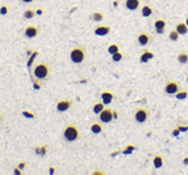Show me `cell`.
<instances>
[{
    "instance_id": "cell-1",
    "label": "cell",
    "mask_w": 188,
    "mask_h": 175,
    "mask_svg": "<svg viewBox=\"0 0 188 175\" xmlns=\"http://www.w3.org/2000/svg\"><path fill=\"white\" fill-rule=\"evenodd\" d=\"M85 57H86V52H85V48L78 45L75 46L74 49L70 52V59L71 62H74L75 65H80L85 61Z\"/></svg>"
},
{
    "instance_id": "cell-2",
    "label": "cell",
    "mask_w": 188,
    "mask_h": 175,
    "mask_svg": "<svg viewBox=\"0 0 188 175\" xmlns=\"http://www.w3.org/2000/svg\"><path fill=\"white\" fill-rule=\"evenodd\" d=\"M49 75H50V67L45 62H41L39 65H36L35 68H33V76H35L37 80L48 79Z\"/></svg>"
},
{
    "instance_id": "cell-3",
    "label": "cell",
    "mask_w": 188,
    "mask_h": 175,
    "mask_svg": "<svg viewBox=\"0 0 188 175\" xmlns=\"http://www.w3.org/2000/svg\"><path fill=\"white\" fill-rule=\"evenodd\" d=\"M80 137V131L78 129V126L74 124L66 125L65 130H63V138L67 140V142H75L76 139Z\"/></svg>"
},
{
    "instance_id": "cell-4",
    "label": "cell",
    "mask_w": 188,
    "mask_h": 175,
    "mask_svg": "<svg viewBox=\"0 0 188 175\" xmlns=\"http://www.w3.org/2000/svg\"><path fill=\"white\" fill-rule=\"evenodd\" d=\"M148 116H149V112H148L147 108H144V107H141V108H138L135 112H134V119H135V121L139 124L146 122L148 120Z\"/></svg>"
},
{
    "instance_id": "cell-5",
    "label": "cell",
    "mask_w": 188,
    "mask_h": 175,
    "mask_svg": "<svg viewBox=\"0 0 188 175\" xmlns=\"http://www.w3.org/2000/svg\"><path fill=\"white\" fill-rule=\"evenodd\" d=\"M179 90H180V86H179V84H178L177 81H174V80H169L166 84H165V93H166V94L173 95V94H177Z\"/></svg>"
},
{
    "instance_id": "cell-6",
    "label": "cell",
    "mask_w": 188,
    "mask_h": 175,
    "mask_svg": "<svg viewBox=\"0 0 188 175\" xmlns=\"http://www.w3.org/2000/svg\"><path fill=\"white\" fill-rule=\"evenodd\" d=\"M98 116H99V120L102 121V122L108 124V122H111V121H112V119H113V111L111 110V108H104Z\"/></svg>"
},
{
    "instance_id": "cell-7",
    "label": "cell",
    "mask_w": 188,
    "mask_h": 175,
    "mask_svg": "<svg viewBox=\"0 0 188 175\" xmlns=\"http://www.w3.org/2000/svg\"><path fill=\"white\" fill-rule=\"evenodd\" d=\"M153 26H155V30L158 35H162L164 32H165V28H166V21L164 18H157L155 23H153Z\"/></svg>"
},
{
    "instance_id": "cell-8",
    "label": "cell",
    "mask_w": 188,
    "mask_h": 175,
    "mask_svg": "<svg viewBox=\"0 0 188 175\" xmlns=\"http://www.w3.org/2000/svg\"><path fill=\"white\" fill-rule=\"evenodd\" d=\"M137 41L139 45H142V46H146L149 44V41H151V36L148 35L147 32H139L138 33V37H137Z\"/></svg>"
},
{
    "instance_id": "cell-9",
    "label": "cell",
    "mask_w": 188,
    "mask_h": 175,
    "mask_svg": "<svg viewBox=\"0 0 188 175\" xmlns=\"http://www.w3.org/2000/svg\"><path fill=\"white\" fill-rule=\"evenodd\" d=\"M110 32H111V27L110 26L100 25V26H97L94 28V33L97 36H106V35H108Z\"/></svg>"
},
{
    "instance_id": "cell-10",
    "label": "cell",
    "mask_w": 188,
    "mask_h": 175,
    "mask_svg": "<svg viewBox=\"0 0 188 175\" xmlns=\"http://www.w3.org/2000/svg\"><path fill=\"white\" fill-rule=\"evenodd\" d=\"M72 106V102L69 100V99H63V100H59L58 103H57V111H59V112H65L70 108Z\"/></svg>"
},
{
    "instance_id": "cell-11",
    "label": "cell",
    "mask_w": 188,
    "mask_h": 175,
    "mask_svg": "<svg viewBox=\"0 0 188 175\" xmlns=\"http://www.w3.org/2000/svg\"><path fill=\"white\" fill-rule=\"evenodd\" d=\"M37 33H39V27H36V26H28L25 30V36L28 37V39L36 37Z\"/></svg>"
},
{
    "instance_id": "cell-12",
    "label": "cell",
    "mask_w": 188,
    "mask_h": 175,
    "mask_svg": "<svg viewBox=\"0 0 188 175\" xmlns=\"http://www.w3.org/2000/svg\"><path fill=\"white\" fill-rule=\"evenodd\" d=\"M100 97H102V102H103L104 104H111V103H112V100L115 99L113 93H111V91H107V90L102 91Z\"/></svg>"
},
{
    "instance_id": "cell-13",
    "label": "cell",
    "mask_w": 188,
    "mask_h": 175,
    "mask_svg": "<svg viewBox=\"0 0 188 175\" xmlns=\"http://www.w3.org/2000/svg\"><path fill=\"white\" fill-rule=\"evenodd\" d=\"M139 5H141L139 0H125V7H126L129 11H137Z\"/></svg>"
},
{
    "instance_id": "cell-14",
    "label": "cell",
    "mask_w": 188,
    "mask_h": 175,
    "mask_svg": "<svg viewBox=\"0 0 188 175\" xmlns=\"http://www.w3.org/2000/svg\"><path fill=\"white\" fill-rule=\"evenodd\" d=\"M175 30L178 31L179 35H187L188 33V26L186 22H178L175 25Z\"/></svg>"
},
{
    "instance_id": "cell-15",
    "label": "cell",
    "mask_w": 188,
    "mask_h": 175,
    "mask_svg": "<svg viewBox=\"0 0 188 175\" xmlns=\"http://www.w3.org/2000/svg\"><path fill=\"white\" fill-rule=\"evenodd\" d=\"M153 57H155L153 52H151V50H144L142 54H141V58H139V61H141L142 63H147L148 61H151Z\"/></svg>"
},
{
    "instance_id": "cell-16",
    "label": "cell",
    "mask_w": 188,
    "mask_h": 175,
    "mask_svg": "<svg viewBox=\"0 0 188 175\" xmlns=\"http://www.w3.org/2000/svg\"><path fill=\"white\" fill-rule=\"evenodd\" d=\"M141 13L143 17H151L153 14V9L151 5H148V4H146V5H143V8L141 9Z\"/></svg>"
},
{
    "instance_id": "cell-17",
    "label": "cell",
    "mask_w": 188,
    "mask_h": 175,
    "mask_svg": "<svg viewBox=\"0 0 188 175\" xmlns=\"http://www.w3.org/2000/svg\"><path fill=\"white\" fill-rule=\"evenodd\" d=\"M153 166L156 169H160L164 166V158L161 154H156V156L153 157Z\"/></svg>"
},
{
    "instance_id": "cell-18",
    "label": "cell",
    "mask_w": 188,
    "mask_h": 175,
    "mask_svg": "<svg viewBox=\"0 0 188 175\" xmlns=\"http://www.w3.org/2000/svg\"><path fill=\"white\" fill-rule=\"evenodd\" d=\"M90 130H91V133H93V134H100V133H103V128H102V125H100L99 122L91 124Z\"/></svg>"
},
{
    "instance_id": "cell-19",
    "label": "cell",
    "mask_w": 188,
    "mask_h": 175,
    "mask_svg": "<svg viewBox=\"0 0 188 175\" xmlns=\"http://www.w3.org/2000/svg\"><path fill=\"white\" fill-rule=\"evenodd\" d=\"M177 59L179 63H182V65H186V63H188V53L187 52H180L179 54H178Z\"/></svg>"
},
{
    "instance_id": "cell-20",
    "label": "cell",
    "mask_w": 188,
    "mask_h": 175,
    "mask_svg": "<svg viewBox=\"0 0 188 175\" xmlns=\"http://www.w3.org/2000/svg\"><path fill=\"white\" fill-rule=\"evenodd\" d=\"M104 108H106V107H104V103H103V102H98V103H95V104H94L93 111H94V113L99 115Z\"/></svg>"
},
{
    "instance_id": "cell-21",
    "label": "cell",
    "mask_w": 188,
    "mask_h": 175,
    "mask_svg": "<svg viewBox=\"0 0 188 175\" xmlns=\"http://www.w3.org/2000/svg\"><path fill=\"white\" fill-rule=\"evenodd\" d=\"M103 18H104V16H103V13H100V12H94L93 14H91V19L95 21V22L103 21Z\"/></svg>"
},
{
    "instance_id": "cell-22",
    "label": "cell",
    "mask_w": 188,
    "mask_h": 175,
    "mask_svg": "<svg viewBox=\"0 0 188 175\" xmlns=\"http://www.w3.org/2000/svg\"><path fill=\"white\" fill-rule=\"evenodd\" d=\"M187 97H188V91H187V90H179V91H178V93L175 94V98L179 99V100L186 99Z\"/></svg>"
},
{
    "instance_id": "cell-23",
    "label": "cell",
    "mask_w": 188,
    "mask_h": 175,
    "mask_svg": "<svg viewBox=\"0 0 188 175\" xmlns=\"http://www.w3.org/2000/svg\"><path fill=\"white\" fill-rule=\"evenodd\" d=\"M23 17H25L26 19H32L33 17H35V12H33L32 9H26L25 13H23Z\"/></svg>"
},
{
    "instance_id": "cell-24",
    "label": "cell",
    "mask_w": 188,
    "mask_h": 175,
    "mask_svg": "<svg viewBox=\"0 0 188 175\" xmlns=\"http://www.w3.org/2000/svg\"><path fill=\"white\" fill-rule=\"evenodd\" d=\"M169 39H170L171 41H177L178 39H179V33H178L177 30H171L170 33H169Z\"/></svg>"
},
{
    "instance_id": "cell-25",
    "label": "cell",
    "mask_w": 188,
    "mask_h": 175,
    "mask_svg": "<svg viewBox=\"0 0 188 175\" xmlns=\"http://www.w3.org/2000/svg\"><path fill=\"white\" fill-rule=\"evenodd\" d=\"M124 58V54L123 53H120V52H116V53H113L112 54V61L113 62H120Z\"/></svg>"
},
{
    "instance_id": "cell-26",
    "label": "cell",
    "mask_w": 188,
    "mask_h": 175,
    "mask_svg": "<svg viewBox=\"0 0 188 175\" xmlns=\"http://www.w3.org/2000/svg\"><path fill=\"white\" fill-rule=\"evenodd\" d=\"M108 53H110V54L111 56H112L113 54V53H116V52H119V45H117V44H111V45L108 46Z\"/></svg>"
},
{
    "instance_id": "cell-27",
    "label": "cell",
    "mask_w": 188,
    "mask_h": 175,
    "mask_svg": "<svg viewBox=\"0 0 188 175\" xmlns=\"http://www.w3.org/2000/svg\"><path fill=\"white\" fill-rule=\"evenodd\" d=\"M36 56H37V53H36V52H35V53H32V54H31V58H30V59H28V62H27V67H28V70H31L32 63H33V61H35Z\"/></svg>"
},
{
    "instance_id": "cell-28",
    "label": "cell",
    "mask_w": 188,
    "mask_h": 175,
    "mask_svg": "<svg viewBox=\"0 0 188 175\" xmlns=\"http://www.w3.org/2000/svg\"><path fill=\"white\" fill-rule=\"evenodd\" d=\"M36 153L37 154H41V156H44V154L46 153V147H45V145H43V147H37L36 148Z\"/></svg>"
},
{
    "instance_id": "cell-29",
    "label": "cell",
    "mask_w": 188,
    "mask_h": 175,
    "mask_svg": "<svg viewBox=\"0 0 188 175\" xmlns=\"http://www.w3.org/2000/svg\"><path fill=\"white\" fill-rule=\"evenodd\" d=\"M180 131H188V125H178L177 126Z\"/></svg>"
},
{
    "instance_id": "cell-30",
    "label": "cell",
    "mask_w": 188,
    "mask_h": 175,
    "mask_svg": "<svg viewBox=\"0 0 188 175\" xmlns=\"http://www.w3.org/2000/svg\"><path fill=\"white\" fill-rule=\"evenodd\" d=\"M171 134H173V137H178V135L180 134V130L177 128V129H174V130H173V133H171Z\"/></svg>"
},
{
    "instance_id": "cell-31",
    "label": "cell",
    "mask_w": 188,
    "mask_h": 175,
    "mask_svg": "<svg viewBox=\"0 0 188 175\" xmlns=\"http://www.w3.org/2000/svg\"><path fill=\"white\" fill-rule=\"evenodd\" d=\"M128 149H125L124 151V153H130V152H132V151L134 149V145H129V147H126Z\"/></svg>"
},
{
    "instance_id": "cell-32",
    "label": "cell",
    "mask_w": 188,
    "mask_h": 175,
    "mask_svg": "<svg viewBox=\"0 0 188 175\" xmlns=\"http://www.w3.org/2000/svg\"><path fill=\"white\" fill-rule=\"evenodd\" d=\"M22 113L25 115V116H27V117H30V119H32V117H33V115H32V113H30V112H27V111H23Z\"/></svg>"
},
{
    "instance_id": "cell-33",
    "label": "cell",
    "mask_w": 188,
    "mask_h": 175,
    "mask_svg": "<svg viewBox=\"0 0 188 175\" xmlns=\"http://www.w3.org/2000/svg\"><path fill=\"white\" fill-rule=\"evenodd\" d=\"M7 12H8V8H7V7H3L2 11H0V13H2L3 16H4V14H7Z\"/></svg>"
},
{
    "instance_id": "cell-34",
    "label": "cell",
    "mask_w": 188,
    "mask_h": 175,
    "mask_svg": "<svg viewBox=\"0 0 188 175\" xmlns=\"http://www.w3.org/2000/svg\"><path fill=\"white\" fill-rule=\"evenodd\" d=\"M33 85H35V89H40V88H41V84H39L37 81L33 82Z\"/></svg>"
},
{
    "instance_id": "cell-35",
    "label": "cell",
    "mask_w": 188,
    "mask_h": 175,
    "mask_svg": "<svg viewBox=\"0 0 188 175\" xmlns=\"http://www.w3.org/2000/svg\"><path fill=\"white\" fill-rule=\"evenodd\" d=\"M183 164H184V165H188V156L184 157V160H183Z\"/></svg>"
},
{
    "instance_id": "cell-36",
    "label": "cell",
    "mask_w": 188,
    "mask_h": 175,
    "mask_svg": "<svg viewBox=\"0 0 188 175\" xmlns=\"http://www.w3.org/2000/svg\"><path fill=\"white\" fill-rule=\"evenodd\" d=\"M22 2H23V3H27V4H28V3H32L33 0H22Z\"/></svg>"
},
{
    "instance_id": "cell-37",
    "label": "cell",
    "mask_w": 188,
    "mask_h": 175,
    "mask_svg": "<svg viewBox=\"0 0 188 175\" xmlns=\"http://www.w3.org/2000/svg\"><path fill=\"white\" fill-rule=\"evenodd\" d=\"M49 173H50V174L54 173V167H50V169H49Z\"/></svg>"
},
{
    "instance_id": "cell-38",
    "label": "cell",
    "mask_w": 188,
    "mask_h": 175,
    "mask_svg": "<svg viewBox=\"0 0 188 175\" xmlns=\"http://www.w3.org/2000/svg\"><path fill=\"white\" fill-rule=\"evenodd\" d=\"M14 173H16V174H21V170H18V169H16V170H14Z\"/></svg>"
},
{
    "instance_id": "cell-39",
    "label": "cell",
    "mask_w": 188,
    "mask_h": 175,
    "mask_svg": "<svg viewBox=\"0 0 188 175\" xmlns=\"http://www.w3.org/2000/svg\"><path fill=\"white\" fill-rule=\"evenodd\" d=\"M2 120H3V115L0 113V122H2Z\"/></svg>"
},
{
    "instance_id": "cell-40",
    "label": "cell",
    "mask_w": 188,
    "mask_h": 175,
    "mask_svg": "<svg viewBox=\"0 0 188 175\" xmlns=\"http://www.w3.org/2000/svg\"><path fill=\"white\" fill-rule=\"evenodd\" d=\"M186 23H187V26H188V16H187V18H186Z\"/></svg>"
},
{
    "instance_id": "cell-41",
    "label": "cell",
    "mask_w": 188,
    "mask_h": 175,
    "mask_svg": "<svg viewBox=\"0 0 188 175\" xmlns=\"http://www.w3.org/2000/svg\"><path fill=\"white\" fill-rule=\"evenodd\" d=\"M187 82H188V75H187Z\"/></svg>"
}]
</instances>
